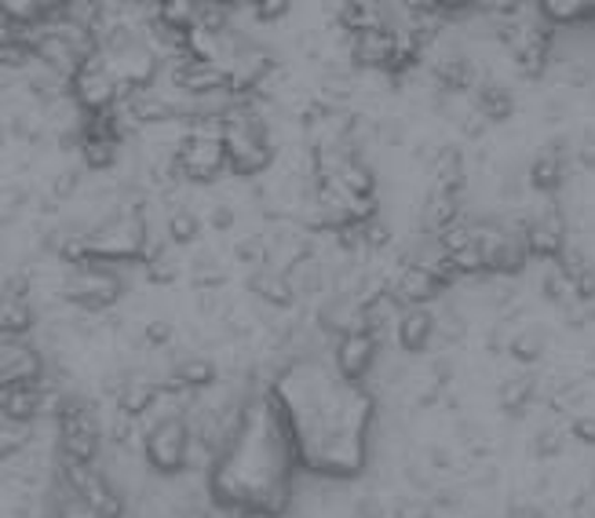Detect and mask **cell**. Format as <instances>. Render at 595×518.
Masks as SVG:
<instances>
[{"instance_id":"obj_31","label":"cell","mask_w":595,"mask_h":518,"mask_svg":"<svg viewBox=\"0 0 595 518\" xmlns=\"http://www.w3.org/2000/svg\"><path fill=\"white\" fill-rule=\"evenodd\" d=\"M81 154L88 169H110L121 154V143H113V139H84Z\"/></svg>"},{"instance_id":"obj_1","label":"cell","mask_w":595,"mask_h":518,"mask_svg":"<svg viewBox=\"0 0 595 518\" xmlns=\"http://www.w3.org/2000/svg\"><path fill=\"white\" fill-rule=\"evenodd\" d=\"M271 398L303 471L319 478L365 471L376 402L362 384H347L319 358H300L271 380Z\"/></svg>"},{"instance_id":"obj_39","label":"cell","mask_w":595,"mask_h":518,"mask_svg":"<svg viewBox=\"0 0 595 518\" xmlns=\"http://www.w3.org/2000/svg\"><path fill=\"white\" fill-rule=\"evenodd\" d=\"M212 226H216V231H226V226H234V212L226 209V205H220L216 212H212Z\"/></svg>"},{"instance_id":"obj_32","label":"cell","mask_w":595,"mask_h":518,"mask_svg":"<svg viewBox=\"0 0 595 518\" xmlns=\"http://www.w3.org/2000/svg\"><path fill=\"white\" fill-rule=\"evenodd\" d=\"M48 518H99V515L88 508L78 492H70L67 486H59V497L52 500V511H48Z\"/></svg>"},{"instance_id":"obj_14","label":"cell","mask_w":595,"mask_h":518,"mask_svg":"<svg viewBox=\"0 0 595 518\" xmlns=\"http://www.w3.org/2000/svg\"><path fill=\"white\" fill-rule=\"evenodd\" d=\"M351 59L354 67L365 70H399V30L384 22V27L351 33Z\"/></svg>"},{"instance_id":"obj_6","label":"cell","mask_w":595,"mask_h":518,"mask_svg":"<svg viewBox=\"0 0 595 518\" xmlns=\"http://www.w3.org/2000/svg\"><path fill=\"white\" fill-rule=\"evenodd\" d=\"M194 453V427L183 413H169L143 435V460L158 475H183Z\"/></svg>"},{"instance_id":"obj_37","label":"cell","mask_w":595,"mask_h":518,"mask_svg":"<svg viewBox=\"0 0 595 518\" xmlns=\"http://www.w3.org/2000/svg\"><path fill=\"white\" fill-rule=\"evenodd\" d=\"M359 518H384V504H380L376 497H362L359 500V511H354Z\"/></svg>"},{"instance_id":"obj_36","label":"cell","mask_w":595,"mask_h":518,"mask_svg":"<svg viewBox=\"0 0 595 518\" xmlns=\"http://www.w3.org/2000/svg\"><path fill=\"white\" fill-rule=\"evenodd\" d=\"M569 431H574L577 441H585V446H595V416H574Z\"/></svg>"},{"instance_id":"obj_16","label":"cell","mask_w":595,"mask_h":518,"mask_svg":"<svg viewBox=\"0 0 595 518\" xmlns=\"http://www.w3.org/2000/svg\"><path fill=\"white\" fill-rule=\"evenodd\" d=\"M442 293V282L424 267H410V263H402V271L395 274V282H391L387 296L402 303V311L406 307H424V303H432L435 296Z\"/></svg>"},{"instance_id":"obj_15","label":"cell","mask_w":595,"mask_h":518,"mask_svg":"<svg viewBox=\"0 0 595 518\" xmlns=\"http://www.w3.org/2000/svg\"><path fill=\"white\" fill-rule=\"evenodd\" d=\"M319 325H322V333L336 336V339L354 336V333H370V328H365V303L351 293H336L333 299H325L319 311Z\"/></svg>"},{"instance_id":"obj_34","label":"cell","mask_w":595,"mask_h":518,"mask_svg":"<svg viewBox=\"0 0 595 518\" xmlns=\"http://www.w3.org/2000/svg\"><path fill=\"white\" fill-rule=\"evenodd\" d=\"M504 518H544V511L537 500L515 497V500H508V508H504Z\"/></svg>"},{"instance_id":"obj_3","label":"cell","mask_w":595,"mask_h":518,"mask_svg":"<svg viewBox=\"0 0 595 518\" xmlns=\"http://www.w3.org/2000/svg\"><path fill=\"white\" fill-rule=\"evenodd\" d=\"M223 161L234 175H260L271 164V129L252 110H234L220 132Z\"/></svg>"},{"instance_id":"obj_38","label":"cell","mask_w":595,"mask_h":518,"mask_svg":"<svg viewBox=\"0 0 595 518\" xmlns=\"http://www.w3.org/2000/svg\"><path fill=\"white\" fill-rule=\"evenodd\" d=\"M285 11H289V4H285V0H278V4H256V19L263 22V19H282L285 16Z\"/></svg>"},{"instance_id":"obj_35","label":"cell","mask_w":595,"mask_h":518,"mask_svg":"<svg viewBox=\"0 0 595 518\" xmlns=\"http://www.w3.org/2000/svg\"><path fill=\"white\" fill-rule=\"evenodd\" d=\"M172 333H175V328H172L169 322H150V325L143 328V336H147L150 347H164V344L172 339Z\"/></svg>"},{"instance_id":"obj_41","label":"cell","mask_w":595,"mask_h":518,"mask_svg":"<svg viewBox=\"0 0 595 518\" xmlns=\"http://www.w3.org/2000/svg\"><path fill=\"white\" fill-rule=\"evenodd\" d=\"M537 446H541V449H537L541 457H552V453H559V435H552V431H548V435H544V438L537 441Z\"/></svg>"},{"instance_id":"obj_24","label":"cell","mask_w":595,"mask_h":518,"mask_svg":"<svg viewBox=\"0 0 595 518\" xmlns=\"http://www.w3.org/2000/svg\"><path fill=\"white\" fill-rule=\"evenodd\" d=\"M475 110L483 113L486 121H508L515 113V95L504 84L486 81L483 88H475Z\"/></svg>"},{"instance_id":"obj_21","label":"cell","mask_w":595,"mask_h":518,"mask_svg":"<svg viewBox=\"0 0 595 518\" xmlns=\"http://www.w3.org/2000/svg\"><path fill=\"white\" fill-rule=\"evenodd\" d=\"M129 106L135 113V121H147V124H164V121H175L183 113L180 103H172L169 95L154 92V88H139V92H129Z\"/></svg>"},{"instance_id":"obj_10","label":"cell","mask_w":595,"mask_h":518,"mask_svg":"<svg viewBox=\"0 0 595 518\" xmlns=\"http://www.w3.org/2000/svg\"><path fill=\"white\" fill-rule=\"evenodd\" d=\"M44 355L27 339H0V390L41 387Z\"/></svg>"},{"instance_id":"obj_4","label":"cell","mask_w":595,"mask_h":518,"mask_svg":"<svg viewBox=\"0 0 595 518\" xmlns=\"http://www.w3.org/2000/svg\"><path fill=\"white\" fill-rule=\"evenodd\" d=\"M56 420H59V453H62V460L95 464L99 449H103V441H107L103 420H99L95 406H88L84 398H59Z\"/></svg>"},{"instance_id":"obj_33","label":"cell","mask_w":595,"mask_h":518,"mask_svg":"<svg viewBox=\"0 0 595 518\" xmlns=\"http://www.w3.org/2000/svg\"><path fill=\"white\" fill-rule=\"evenodd\" d=\"M569 158H574L577 169L595 172V129H585L574 143H569Z\"/></svg>"},{"instance_id":"obj_18","label":"cell","mask_w":595,"mask_h":518,"mask_svg":"<svg viewBox=\"0 0 595 518\" xmlns=\"http://www.w3.org/2000/svg\"><path fill=\"white\" fill-rule=\"evenodd\" d=\"M435 325H438V318L427 307L399 311V322H395L399 347L406 351V355H424V351L435 344Z\"/></svg>"},{"instance_id":"obj_23","label":"cell","mask_w":595,"mask_h":518,"mask_svg":"<svg viewBox=\"0 0 595 518\" xmlns=\"http://www.w3.org/2000/svg\"><path fill=\"white\" fill-rule=\"evenodd\" d=\"M172 380L180 387H186V390H205V387H212L220 380V369H216V362H212V358L194 355V358H183V362L172 365Z\"/></svg>"},{"instance_id":"obj_19","label":"cell","mask_w":595,"mask_h":518,"mask_svg":"<svg viewBox=\"0 0 595 518\" xmlns=\"http://www.w3.org/2000/svg\"><path fill=\"white\" fill-rule=\"evenodd\" d=\"M566 161H569L566 143L544 146L541 154L530 161V172H526L530 175V186H534L537 194H555L566 183Z\"/></svg>"},{"instance_id":"obj_17","label":"cell","mask_w":595,"mask_h":518,"mask_svg":"<svg viewBox=\"0 0 595 518\" xmlns=\"http://www.w3.org/2000/svg\"><path fill=\"white\" fill-rule=\"evenodd\" d=\"M37 322L33 299L22 285L0 288V339H22V333H30Z\"/></svg>"},{"instance_id":"obj_25","label":"cell","mask_w":595,"mask_h":518,"mask_svg":"<svg viewBox=\"0 0 595 518\" xmlns=\"http://www.w3.org/2000/svg\"><path fill=\"white\" fill-rule=\"evenodd\" d=\"M544 351H548V333H544L541 325H523L518 333H512L508 339V355L515 362H523V365H534L544 358Z\"/></svg>"},{"instance_id":"obj_22","label":"cell","mask_w":595,"mask_h":518,"mask_svg":"<svg viewBox=\"0 0 595 518\" xmlns=\"http://www.w3.org/2000/svg\"><path fill=\"white\" fill-rule=\"evenodd\" d=\"M336 183L347 191V201H370L376 191V175L362 158H344L336 164Z\"/></svg>"},{"instance_id":"obj_5","label":"cell","mask_w":595,"mask_h":518,"mask_svg":"<svg viewBox=\"0 0 595 518\" xmlns=\"http://www.w3.org/2000/svg\"><path fill=\"white\" fill-rule=\"evenodd\" d=\"M147 242H150V226L143 216H118L81 237V260L107 263V267L110 263H129L143 256Z\"/></svg>"},{"instance_id":"obj_28","label":"cell","mask_w":595,"mask_h":518,"mask_svg":"<svg viewBox=\"0 0 595 518\" xmlns=\"http://www.w3.org/2000/svg\"><path fill=\"white\" fill-rule=\"evenodd\" d=\"M158 398V387L154 384H124L118 390V406H121V416H129V420H139L150 406H154Z\"/></svg>"},{"instance_id":"obj_40","label":"cell","mask_w":595,"mask_h":518,"mask_svg":"<svg viewBox=\"0 0 595 518\" xmlns=\"http://www.w3.org/2000/svg\"><path fill=\"white\" fill-rule=\"evenodd\" d=\"M399 518H435V511L424 504H406V508H399Z\"/></svg>"},{"instance_id":"obj_13","label":"cell","mask_w":595,"mask_h":518,"mask_svg":"<svg viewBox=\"0 0 595 518\" xmlns=\"http://www.w3.org/2000/svg\"><path fill=\"white\" fill-rule=\"evenodd\" d=\"M526 237V248H530V256H541V260H559V252L569 245V226H566V216L559 209H541L530 216L526 226H518Z\"/></svg>"},{"instance_id":"obj_26","label":"cell","mask_w":595,"mask_h":518,"mask_svg":"<svg viewBox=\"0 0 595 518\" xmlns=\"http://www.w3.org/2000/svg\"><path fill=\"white\" fill-rule=\"evenodd\" d=\"M534 395H537L534 376H508V380L497 387V406L515 416V413H523L530 402H534Z\"/></svg>"},{"instance_id":"obj_30","label":"cell","mask_w":595,"mask_h":518,"mask_svg":"<svg viewBox=\"0 0 595 518\" xmlns=\"http://www.w3.org/2000/svg\"><path fill=\"white\" fill-rule=\"evenodd\" d=\"M164 234H169L172 245H194L201 234V220L190 209H175L169 223H164Z\"/></svg>"},{"instance_id":"obj_20","label":"cell","mask_w":595,"mask_h":518,"mask_svg":"<svg viewBox=\"0 0 595 518\" xmlns=\"http://www.w3.org/2000/svg\"><path fill=\"white\" fill-rule=\"evenodd\" d=\"M421 226L424 234L432 237H446L453 226L461 223V191H432V197L424 201V212H421Z\"/></svg>"},{"instance_id":"obj_29","label":"cell","mask_w":595,"mask_h":518,"mask_svg":"<svg viewBox=\"0 0 595 518\" xmlns=\"http://www.w3.org/2000/svg\"><path fill=\"white\" fill-rule=\"evenodd\" d=\"M537 8H541L544 22H555V27H569V22L588 19L585 0H541Z\"/></svg>"},{"instance_id":"obj_8","label":"cell","mask_w":595,"mask_h":518,"mask_svg":"<svg viewBox=\"0 0 595 518\" xmlns=\"http://www.w3.org/2000/svg\"><path fill=\"white\" fill-rule=\"evenodd\" d=\"M59 486H67L70 492L92 508L99 518H121L124 515V497L121 489L110 483L107 471H99L95 464H73V460H62L59 467Z\"/></svg>"},{"instance_id":"obj_11","label":"cell","mask_w":595,"mask_h":518,"mask_svg":"<svg viewBox=\"0 0 595 518\" xmlns=\"http://www.w3.org/2000/svg\"><path fill=\"white\" fill-rule=\"evenodd\" d=\"M172 164L186 175V180H194V183L216 180V175L226 169L220 135H201V132L186 135L183 143H180V150H175Z\"/></svg>"},{"instance_id":"obj_12","label":"cell","mask_w":595,"mask_h":518,"mask_svg":"<svg viewBox=\"0 0 595 518\" xmlns=\"http://www.w3.org/2000/svg\"><path fill=\"white\" fill-rule=\"evenodd\" d=\"M380 347H384V344H380L376 333L340 336L333 344V369H336V376H344L347 384H362L365 376L376 369Z\"/></svg>"},{"instance_id":"obj_7","label":"cell","mask_w":595,"mask_h":518,"mask_svg":"<svg viewBox=\"0 0 595 518\" xmlns=\"http://www.w3.org/2000/svg\"><path fill=\"white\" fill-rule=\"evenodd\" d=\"M121 288H124L121 277L113 274L107 263L81 260L78 267L67 274V282H62V299L81 311H107L121 299Z\"/></svg>"},{"instance_id":"obj_2","label":"cell","mask_w":595,"mask_h":518,"mask_svg":"<svg viewBox=\"0 0 595 518\" xmlns=\"http://www.w3.org/2000/svg\"><path fill=\"white\" fill-rule=\"evenodd\" d=\"M296 449L271 390H252L234 409L209 464V497L242 518H282L293 504Z\"/></svg>"},{"instance_id":"obj_27","label":"cell","mask_w":595,"mask_h":518,"mask_svg":"<svg viewBox=\"0 0 595 518\" xmlns=\"http://www.w3.org/2000/svg\"><path fill=\"white\" fill-rule=\"evenodd\" d=\"M252 293L263 296V303H274V307H285V303H293V288H289V277L278 274V271H256L252 274Z\"/></svg>"},{"instance_id":"obj_9","label":"cell","mask_w":595,"mask_h":518,"mask_svg":"<svg viewBox=\"0 0 595 518\" xmlns=\"http://www.w3.org/2000/svg\"><path fill=\"white\" fill-rule=\"evenodd\" d=\"M70 92H73V99H78V106L88 110V118H95V113L113 110V103H118V95L124 92V88L110 73L107 59L95 52L92 59H84L81 70L70 78Z\"/></svg>"}]
</instances>
